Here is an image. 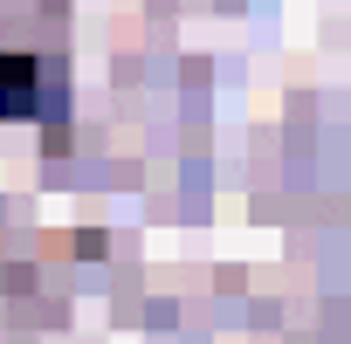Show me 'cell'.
<instances>
[{"label": "cell", "instance_id": "1", "mask_svg": "<svg viewBox=\"0 0 351 344\" xmlns=\"http://www.w3.org/2000/svg\"><path fill=\"white\" fill-rule=\"evenodd\" d=\"M28 110H35V62L0 56V117H28Z\"/></svg>", "mask_w": 351, "mask_h": 344}]
</instances>
